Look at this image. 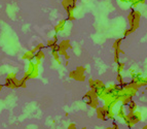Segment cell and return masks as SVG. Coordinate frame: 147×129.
Segmentation results:
<instances>
[{
    "mask_svg": "<svg viewBox=\"0 0 147 129\" xmlns=\"http://www.w3.org/2000/svg\"><path fill=\"white\" fill-rule=\"evenodd\" d=\"M43 48H44V45H43V44H39L37 47H35V50L36 51H42Z\"/></svg>",
    "mask_w": 147,
    "mask_h": 129,
    "instance_id": "9a60e30c",
    "label": "cell"
},
{
    "mask_svg": "<svg viewBox=\"0 0 147 129\" xmlns=\"http://www.w3.org/2000/svg\"><path fill=\"white\" fill-rule=\"evenodd\" d=\"M66 21H67V20H63V21H61V22L59 23V25H58L57 27H56V32H59V31L63 30V28H64V25H65Z\"/></svg>",
    "mask_w": 147,
    "mask_h": 129,
    "instance_id": "ba28073f",
    "label": "cell"
},
{
    "mask_svg": "<svg viewBox=\"0 0 147 129\" xmlns=\"http://www.w3.org/2000/svg\"><path fill=\"white\" fill-rule=\"evenodd\" d=\"M132 32H134V30H133V29H131V28H130V29H128V30H126V31H125V33H124V35H125V36H128V35H129V34H131Z\"/></svg>",
    "mask_w": 147,
    "mask_h": 129,
    "instance_id": "5bb4252c",
    "label": "cell"
},
{
    "mask_svg": "<svg viewBox=\"0 0 147 129\" xmlns=\"http://www.w3.org/2000/svg\"><path fill=\"white\" fill-rule=\"evenodd\" d=\"M140 13L135 11L134 8H132L131 13L129 15V21H130V26H131V29H133L134 31L138 28V26H139V20H140Z\"/></svg>",
    "mask_w": 147,
    "mask_h": 129,
    "instance_id": "7a4b0ae2",
    "label": "cell"
},
{
    "mask_svg": "<svg viewBox=\"0 0 147 129\" xmlns=\"http://www.w3.org/2000/svg\"><path fill=\"white\" fill-rule=\"evenodd\" d=\"M55 45H56V42H55L53 39H51V40H48V41H47V47H48V48H53Z\"/></svg>",
    "mask_w": 147,
    "mask_h": 129,
    "instance_id": "7c38bea8",
    "label": "cell"
},
{
    "mask_svg": "<svg viewBox=\"0 0 147 129\" xmlns=\"http://www.w3.org/2000/svg\"><path fill=\"white\" fill-rule=\"evenodd\" d=\"M124 120L126 121L128 127L129 128H132L134 125H136L137 123H139L141 121V114L139 113V111L129 113L128 115H126V117L124 118Z\"/></svg>",
    "mask_w": 147,
    "mask_h": 129,
    "instance_id": "6da1fadb",
    "label": "cell"
},
{
    "mask_svg": "<svg viewBox=\"0 0 147 129\" xmlns=\"http://www.w3.org/2000/svg\"><path fill=\"white\" fill-rule=\"evenodd\" d=\"M122 40H123V38H118L117 40L114 41V44H113V48H114V50L120 48V44H122Z\"/></svg>",
    "mask_w": 147,
    "mask_h": 129,
    "instance_id": "9c48e42d",
    "label": "cell"
},
{
    "mask_svg": "<svg viewBox=\"0 0 147 129\" xmlns=\"http://www.w3.org/2000/svg\"><path fill=\"white\" fill-rule=\"evenodd\" d=\"M120 53H123V51H120V49L115 50V52H114V61H115V63L119 62V54Z\"/></svg>",
    "mask_w": 147,
    "mask_h": 129,
    "instance_id": "8992f818",
    "label": "cell"
},
{
    "mask_svg": "<svg viewBox=\"0 0 147 129\" xmlns=\"http://www.w3.org/2000/svg\"><path fill=\"white\" fill-rule=\"evenodd\" d=\"M129 106V113H134V111H136V108H137V104L135 101H130V103L128 104Z\"/></svg>",
    "mask_w": 147,
    "mask_h": 129,
    "instance_id": "5b68a950",
    "label": "cell"
},
{
    "mask_svg": "<svg viewBox=\"0 0 147 129\" xmlns=\"http://www.w3.org/2000/svg\"><path fill=\"white\" fill-rule=\"evenodd\" d=\"M106 129H114V128H113V127H112V126H110V127H107Z\"/></svg>",
    "mask_w": 147,
    "mask_h": 129,
    "instance_id": "e0dca14e",
    "label": "cell"
},
{
    "mask_svg": "<svg viewBox=\"0 0 147 129\" xmlns=\"http://www.w3.org/2000/svg\"><path fill=\"white\" fill-rule=\"evenodd\" d=\"M117 117L119 118H125L126 117V113H125V108H124V105H122L118 109V113H117Z\"/></svg>",
    "mask_w": 147,
    "mask_h": 129,
    "instance_id": "52a82bcc",
    "label": "cell"
},
{
    "mask_svg": "<svg viewBox=\"0 0 147 129\" xmlns=\"http://www.w3.org/2000/svg\"><path fill=\"white\" fill-rule=\"evenodd\" d=\"M97 117L103 121H107L108 120V116L112 110H108L105 106H98L97 108Z\"/></svg>",
    "mask_w": 147,
    "mask_h": 129,
    "instance_id": "3957f363",
    "label": "cell"
},
{
    "mask_svg": "<svg viewBox=\"0 0 147 129\" xmlns=\"http://www.w3.org/2000/svg\"><path fill=\"white\" fill-rule=\"evenodd\" d=\"M81 129H86V128H85V127H83V128H81Z\"/></svg>",
    "mask_w": 147,
    "mask_h": 129,
    "instance_id": "d6986e66",
    "label": "cell"
},
{
    "mask_svg": "<svg viewBox=\"0 0 147 129\" xmlns=\"http://www.w3.org/2000/svg\"><path fill=\"white\" fill-rule=\"evenodd\" d=\"M59 47H60V50H61V51H66L67 49L70 48V44H69L68 40H64L62 42H60Z\"/></svg>",
    "mask_w": 147,
    "mask_h": 129,
    "instance_id": "277c9868",
    "label": "cell"
},
{
    "mask_svg": "<svg viewBox=\"0 0 147 129\" xmlns=\"http://www.w3.org/2000/svg\"><path fill=\"white\" fill-rule=\"evenodd\" d=\"M68 129H76V125H75V124H73V123L69 124V126H68Z\"/></svg>",
    "mask_w": 147,
    "mask_h": 129,
    "instance_id": "2e32d148",
    "label": "cell"
},
{
    "mask_svg": "<svg viewBox=\"0 0 147 129\" xmlns=\"http://www.w3.org/2000/svg\"><path fill=\"white\" fill-rule=\"evenodd\" d=\"M116 80H117V84H122V83H124V79H123V76H122V74H120V73L117 74Z\"/></svg>",
    "mask_w": 147,
    "mask_h": 129,
    "instance_id": "8fae6325",
    "label": "cell"
},
{
    "mask_svg": "<svg viewBox=\"0 0 147 129\" xmlns=\"http://www.w3.org/2000/svg\"><path fill=\"white\" fill-rule=\"evenodd\" d=\"M60 54L59 53H57V52H54V53H53V56H54V58L57 60V61L58 62H60V56H59Z\"/></svg>",
    "mask_w": 147,
    "mask_h": 129,
    "instance_id": "4fadbf2b",
    "label": "cell"
},
{
    "mask_svg": "<svg viewBox=\"0 0 147 129\" xmlns=\"http://www.w3.org/2000/svg\"><path fill=\"white\" fill-rule=\"evenodd\" d=\"M142 129H147V125H146V126H144V127L142 128Z\"/></svg>",
    "mask_w": 147,
    "mask_h": 129,
    "instance_id": "ac0fdd59",
    "label": "cell"
},
{
    "mask_svg": "<svg viewBox=\"0 0 147 129\" xmlns=\"http://www.w3.org/2000/svg\"><path fill=\"white\" fill-rule=\"evenodd\" d=\"M124 66H125L124 63H122V62H118V63H117V67H118V68H117V71H118V73H120V71L123 70Z\"/></svg>",
    "mask_w": 147,
    "mask_h": 129,
    "instance_id": "30bf717a",
    "label": "cell"
}]
</instances>
